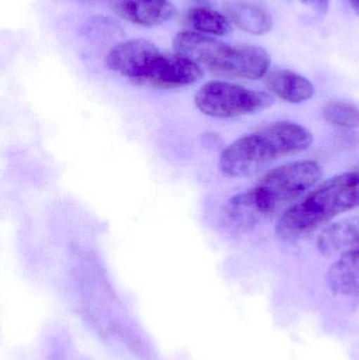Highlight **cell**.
I'll use <instances>...</instances> for the list:
<instances>
[{
    "label": "cell",
    "instance_id": "16",
    "mask_svg": "<svg viewBox=\"0 0 359 360\" xmlns=\"http://www.w3.org/2000/svg\"><path fill=\"white\" fill-rule=\"evenodd\" d=\"M77 1L86 2V4H99V2L109 1V0H77Z\"/></svg>",
    "mask_w": 359,
    "mask_h": 360
},
{
    "label": "cell",
    "instance_id": "3",
    "mask_svg": "<svg viewBox=\"0 0 359 360\" xmlns=\"http://www.w3.org/2000/svg\"><path fill=\"white\" fill-rule=\"evenodd\" d=\"M322 177L318 162L301 160L267 173L250 190L240 193L247 211L259 224L305 194Z\"/></svg>",
    "mask_w": 359,
    "mask_h": 360
},
{
    "label": "cell",
    "instance_id": "7",
    "mask_svg": "<svg viewBox=\"0 0 359 360\" xmlns=\"http://www.w3.org/2000/svg\"><path fill=\"white\" fill-rule=\"evenodd\" d=\"M112 10L135 25L154 27L171 20L176 14L169 0H109Z\"/></svg>",
    "mask_w": 359,
    "mask_h": 360
},
{
    "label": "cell",
    "instance_id": "12",
    "mask_svg": "<svg viewBox=\"0 0 359 360\" xmlns=\"http://www.w3.org/2000/svg\"><path fill=\"white\" fill-rule=\"evenodd\" d=\"M188 25L198 33L226 35L231 31L227 16L209 8H193L185 15Z\"/></svg>",
    "mask_w": 359,
    "mask_h": 360
},
{
    "label": "cell",
    "instance_id": "4",
    "mask_svg": "<svg viewBox=\"0 0 359 360\" xmlns=\"http://www.w3.org/2000/svg\"><path fill=\"white\" fill-rule=\"evenodd\" d=\"M193 60L216 75L251 80L265 77L271 65L269 53L261 46H231L210 36L197 42Z\"/></svg>",
    "mask_w": 359,
    "mask_h": 360
},
{
    "label": "cell",
    "instance_id": "2",
    "mask_svg": "<svg viewBox=\"0 0 359 360\" xmlns=\"http://www.w3.org/2000/svg\"><path fill=\"white\" fill-rule=\"evenodd\" d=\"M356 207L359 171L354 169L327 180L289 207L276 224V234L282 240H297Z\"/></svg>",
    "mask_w": 359,
    "mask_h": 360
},
{
    "label": "cell",
    "instance_id": "11",
    "mask_svg": "<svg viewBox=\"0 0 359 360\" xmlns=\"http://www.w3.org/2000/svg\"><path fill=\"white\" fill-rule=\"evenodd\" d=\"M329 283L334 291L347 295L359 293V253L347 252L331 266Z\"/></svg>",
    "mask_w": 359,
    "mask_h": 360
},
{
    "label": "cell",
    "instance_id": "17",
    "mask_svg": "<svg viewBox=\"0 0 359 360\" xmlns=\"http://www.w3.org/2000/svg\"><path fill=\"white\" fill-rule=\"evenodd\" d=\"M356 170H358L359 171V164L358 165V167H356Z\"/></svg>",
    "mask_w": 359,
    "mask_h": 360
},
{
    "label": "cell",
    "instance_id": "14",
    "mask_svg": "<svg viewBox=\"0 0 359 360\" xmlns=\"http://www.w3.org/2000/svg\"><path fill=\"white\" fill-rule=\"evenodd\" d=\"M308 8L320 15H326L330 6V0H301Z\"/></svg>",
    "mask_w": 359,
    "mask_h": 360
},
{
    "label": "cell",
    "instance_id": "15",
    "mask_svg": "<svg viewBox=\"0 0 359 360\" xmlns=\"http://www.w3.org/2000/svg\"><path fill=\"white\" fill-rule=\"evenodd\" d=\"M350 4H351L352 8L355 11L356 14L359 16V0H349Z\"/></svg>",
    "mask_w": 359,
    "mask_h": 360
},
{
    "label": "cell",
    "instance_id": "5",
    "mask_svg": "<svg viewBox=\"0 0 359 360\" xmlns=\"http://www.w3.org/2000/svg\"><path fill=\"white\" fill-rule=\"evenodd\" d=\"M273 103L271 95L267 93L219 80L207 82L198 89L194 96L198 111L215 118L259 113L269 109Z\"/></svg>",
    "mask_w": 359,
    "mask_h": 360
},
{
    "label": "cell",
    "instance_id": "1",
    "mask_svg": "<svg viewBox=\"0 0 359 360\" xmlns=\"http://www.w3.org/2000/svg\"><path fill=\"white\" fill-rule=\"evenodd\" d=\"M312 143L309 129L295 122H275L233 141L221 153L219 168L227 176H251L280 158L305 151Z\"/></svg>",
    "mask_w": 359,
    "mask_h": 360
},
{
    "label": "cell",
    "instance_id": "6",
    "mask_svg": "<svg viewBox=\"0 0 359 360\" xmlns=\"http://www.w3.org/2000/svg\"><path fill=\"white\" fill-rule=\"evenodd\" d=\"M200 65L181 55L152 51L137 65L128 79L137 86L173 90L191 86L202 78Z\"/></svg>",
    "mask_w": 359,
    "mask_h": 360
},
{
    "label": "cell",
    "instance_id": "13",
    "mask_svg": "<svg viewBox=\"0 0 359 360\" xmlns=\"http://www.w3.org/2000/svg\"><path fill=\"white\" fill-rule=\"evenodd\" d=\"M325 120L334 126L345 129L359 128V109L345 101H329L322 107Z\"/></svg>",
    "mask_w": 359,
    "mask_h": 360
},
{
    "label": "cell",
    "instance_id": "10",
    "mask_svg": "<svg viewBox=\"0 0 359 360\" xmlns=\"http://www.w3.org/2000/svg\"><path fill=\"white\" fill-rule=\"evenodd\" d=\"M359 239V218H347L329 226L320 233L318 248L324 255L352 251Z\"/></svg>",
    "mask_w": 359,
    "mask_h": 360
},
{
    "label": "cell",
    "instance_id": "8",
    "mask_svg": "<svg viewBox=\"0 0 359 360\" xmlns=\"http://www.w3.org/2000/svg\"><path fill=\"white\" fill-rule=\"evenodd\" d=\"M263 82L272 94L291 103H305L315 93V88L310 80L290 70H269Z\"/></svg>",
    "mask_w": 359,
    "mask_h": 360
},
{
    "label": "cell",
    "instance_id": "9",
    "mask_svg": "<svg viewBox=\"0 0 359 360\" xmlns=\"http://www.w3.org/2000/svg\"><path fill=\"white\" fill-rule=\"evenodd\" d=\"M223 8L229 20L247 33L263 35L273 27V19L269 11L254 2L228 0Z\"/></svg>",
    "mask_w": 359,
    "mask_h": 360
}]
</instances>
